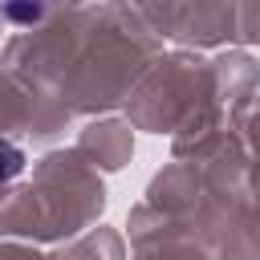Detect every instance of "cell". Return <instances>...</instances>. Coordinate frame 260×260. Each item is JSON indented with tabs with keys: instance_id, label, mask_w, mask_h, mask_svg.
<instances>
[{
	"instance_id": "7a4b0ae2",
	"label": "cell",
	"mask_w": 260,
	"mask_h": 260,
	"mask_svg": "<svg viewBox=\"0 0 260 260\" xmlns=\"http://www.w3.org/2000/svg\"><path fill=\"white\" fill-rule=\"evenodd\" d=\"M20 167H24V154H20L12 142H4V138H0V183L16 179V175H20Z\"/></svg>"
},
{
	"instance_id": "6da1fadb",
	"label": "cell",
	"mask_w": 260,
	"mask_h": 260,
	"mask_svg": "<svg viewBox=\"0 0 260 260\" xmlns=\"http://www.w3.org/2000/svg\"><path fill=\"white\" fill-rule=\"evenodd\" d=\"M53 0H0V16L12 20V24H32L49 12Z\"/></svg>"
}]
</instances>
